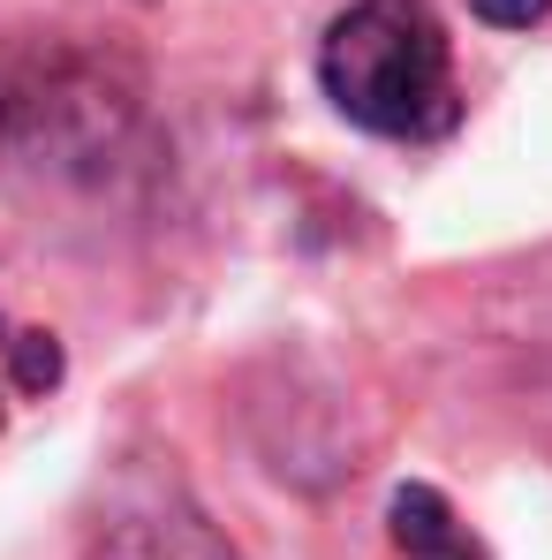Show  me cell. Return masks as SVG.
<instances>
[{
	"label": "cell",
	"instance_id": "4",
	"mask_svg": "<svg viewBox=\"0 0 552 560\" xmlns=\"http://www.w3.org/2000/svg\"><path fill=\"white\" fill-rule=\"evenodd\" d=\"M386 523H394L401 560H484V546L455 523L447 492H432V485H401V492L386 500Z\"/></svg>",
	"mask_w": 552,
	"mask_h": 560
},
{
	"label": "cell",
	"instance_id": "7",
	"mask_svg": "<svg viewBox=\"0 0 552 560\" xmlns=\"http://www.w3.org/2000/svg\"><path fill=\"white\" fill-rule=\"evenodd\" d=\"M0 349H8V326H0Z\"/></svg>",
	"mask_w": 552,
	"mask_h": 560
},
{
	"label": "cell",
	"instance_id": "1",
	"mask_svg": "<svg viewBox=\"0 0 552 560\" xmlns=\"http://www.w3.org/2000/svg\"><path fill=\"white\" fill-rule=\"evenodd\" d=\"M144 61L92 31L0 38V152L54 183H106L144 129Z\"/></svg>",
	"mask_w": 552,
	"mask_h": 560
},
{
	"label": "cell",
	"instance_id": "5",
	"mask_svg": "<svg viewBox=\"0 0 552 560\" xmlns=\"http://www.w3.org/2000/svg\"><path fill=\"white\" fill-rule=\"evenodd\" d=\"M8 372H15V386L23 394H54L61 386V341L54 334H8Z\"/></svg>",
	"mask_w": 552,
	"mask_h": 560
},
{
	"label": "cell",
	"instance_id": "3",
	"mask_svg": "<svg viewBox=\"0 0 552 560\" xmlns=\"http://www.w3.org/2000/svg\"><path fill=\"white\" fill-rule=\"evenodd\" d=\"M92 560H235L175 485H129L92 530Z\"/></svg>",
	"mask_w": 552,
	"mask_h": 560
},
{
	"label": "cell",
	"instance_id": "2",
	"mask_svg": "<svg viewBox=\"0 0 552 560\" xmlns=\"http://www.w3.org/2000/svg\"><path fill=\"white\" fill-rule=\"evenodd\" d=\"M318 92L394 144H432L461 121L455 46L424 0H349L318 38Z\"/></svg>",
	"mask_w": 552,
	"mask_h": 560
},
{
	"label": "cell",
	"instance_id": "6",
	"mask_svg": "<svg viewBox=\"0 0 552 560\" xmlns=\"http://www.w3.org/2000/svg\"><path fill=\"white\" fill-rule=\"evenodd\" d=\"M469 15L492 23V31H538L552 15V0H469Z\"/></svg>",
	"mask_w": 552,
	"mask_h": 560
}]
</instances>
